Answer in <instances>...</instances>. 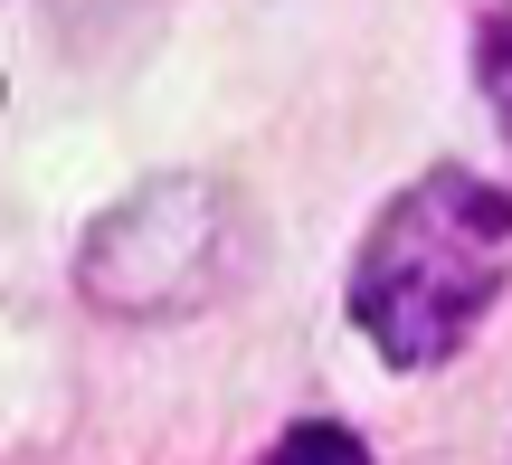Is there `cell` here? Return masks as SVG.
<instances>
[{
	"mask_svg": "<svg viewBox=\"0 0 512 465\" xmlns=\"http://www.w3.org/2000/svg\"><path fill=\"white\" fill-rule=\"evenodd\" d=\"M503 276H512V190L446 162L370 219L361 257H351V323L380 342V361L427 371L494 314Z\"/></svg>",
	"mask_w": 512,
	"mask_h": 465,
	"instance_id": "obj_1",
	"label": "cell"
},
{
	"mask_svg": "<svg viewBox=\"0 0 512 465\" xmlns=\"http://www.w3.org/2000/svg\"><path fill=\"white\" fill-rule=\"evenodd\" d=\"M475 76H484V95H494V124L512 133V10L484 19V38H475Z\"/></svg>",
	"mask_w": 512,
	"mask_h": 465,
	"instance_id": "obj_3",
	"label": "cell"
},
{
	"mask_svg": "<svg viewBox=\"0 0 512 465\" xmlns=\"http://www.w3.org/2000/svg\"><path fill=\"white\" fill-rule=\"evenodd\" d=\"M266 465H370V447L351 428H332V418H304V428H285L275 437V456Z\"/></svg>",
	"mask_w": 512,
	"mask_h": 465,
	"instance_id": "obj_2",
	"label": "cell"
}]
</instances>
